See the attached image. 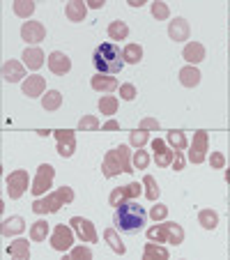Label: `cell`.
<instances>
[{
    "label": "cell",
    "instance_id": "45",
    "mask_svg": "<svg viewBox=\"0 0 230 260\" xmlns=\"http://www.w3.org/2000/svg\"><path fill=\"white\" fill-rule=\"evenodd\" d=\"M173 152H175L173 154V164H171L173 171H182V168H184V157H182L180 150H173Z\"/></svg>",
    "mask_w": 230,
    "mask_h": 260
},
{
    "label": "cell",
    "instance_id": "37",
    "mask_svg": "<svg viewBox=\"0 0 230 260\" xmlns=\"http://www.w3.org/2000/svg\"><path fill=\"white\" fill-rule=\"evenodd\" d=\"M147 240H150V242H157V244H159V242H168L166 240V228H163V223H161V226H152L150 231H147Z\"/></svg>",
    "mask_w": 230,
    "mask_h": 260
},
{
    "label": "cell",
    "instance_id": "22",
    "mask_svg": "<svg viewBox=\"0 0 230 260\" xmlns=\"http://www.w3.org/2000/svg\"><path fill=\"white\" fill-rule=\"evenodd\" d=\"M7 253L14 260H28L30 258V246L28 240H14L10 246H7Z\"/></svg>",
    "mask_w": 230,
    "mask_h": 260
},
{
    "label": "cell",
    "instance_id": "41",
    "mask_svg": "<svg viewBox=\"0 0 230 260\" xmlns=\"http://www.w3.org/2000/svg\"><path fill=\"white\" fill-rule=\"evenodd\" d=\"M152 16L159 19V21H163V19L171 16V10H168L166 3H152Z\"/></svg>",
    "mask_w": 230,
    "mask_h": 260
},
{
    "label": "cell",
    "instance_id": "13",
    "mask_svg": "<svg viewBox=\"0 0 230 260\" xmlns=\"http://www.w3.org/2000/svg\"><path fill=\"white\" fill-rule=\"evenodd\" d=\"M90 85H92V90H97V92L111 94L113 90H118V79L111 76V74H97V76H92Z\"/></svg>",
    "mask_w": 230,
    "mask_h": 260
},
{
    "label": "cell",
    "instance_id": "17",
    "mask_svg": "<svg viewBox=\"0 0 230 260\" xmlns=\"http://www.w3.org/2000/svg\"><path fill=\"white\" fill-rule=\"evenodd\" d=\"M182 55H184L186 62L198 64L201 60H205V46H203L201 42H189V44L184 46V51H182Z\"/></svg>",
    "mask_w": 230,
    "mask_h": 260
},
{
    "label": "cell",
    "instance_id": "24",
    "mask_svg": "<svg viewBox=\"0 0 230 260\" xmlns=\"http://www.w3.org/2000/svg\"><path fill=\"white\" fill-rule=\"evenodd\" d=\"M60 104H62V94L58 90H49L46 94H42V106L44 111H58Z\"/></svg>",
    "mask_w": 230,
    "mask_h": 260
},
{
    "label": "cell",
    "instance_id": "16",
    "mask_svg": "<svg viewBox=\"0 0 230 260\" xmlns=\"http://www.w3.org/2000/svg\"><path fill=\"white\" fill-rule=\"evenodd\" d=\"M25 72H23V64L16 62V60H10V62L3 64V79L10 81V83H19V81H25L23 79Z\"/></svg>",
    "mask_w": 230,
    "mask_h": 260
},
{
    "label": "cell",
    "instance_id": "1",
    "mask_svg": "<svg viewBox=\"0 0 230 260\" xmlns=\"http://www.w3.org/2000/svg\"><path fill=\"white\" fill-rule=\"evenodd\" d=\"M145 219L147 212L136 201H124L122 205L115 207V214H113V223L120 233H138L145 223Z\"/></svg>",
    "mask_w": 230,
    "mask_h": 260
},
{
    "label": "cell",
    "instance_id": "2",
    "mask_svg": "<svg viewBox=\"0 0 230 260\" xmlns=\"http://www.w3.org/2000/svg\"><path fill=\"white\" fill-rule=\"evenodd\" d=\"M92 64L97 69V74H118L124 67V55L120 51V46H115L113 42H104L94 49L92 53Z\"/></svg>",
    "mask_w": 230,
    "mask_h": 260
},
{
    "label": "cell",
    "instance_id": "32",
    "mask_svg": "<svg viewBox=\"0 0 230 260\" xmlns=\"http://www.w3.org/2000/svg\"><path fill=\"white\" fill-rule=\"evenodd\" d=\"M104 237H106V242H108V244H111V249L115 251V253H120V255H122L124 251H127V246H124L122 242H120L118 233L113 231V228H108V231H104Z\"/></svg>",
    "mask_w": 230,
    "mask_h": 260
},
{
    "label": "cell",
    "instance_id": "48",
    "mask_svg": "<svg viewBox=\"0 0 230 260\" xmlns=\"http://www.w3.org/2000/svg\"><path fill=\"white\" fill-rule=\"evenodd\" d=\"M88 7H92V10H102L104 0H88Z\"/></svg>",
    "mask_w": 230,
    "mask_h": 260
},
{
    "label": "cell",
    "instance_id": "38",
    "mask_svg": "<svg viewBox=\"0 0 230 260\" xmlns=\"http://www.w3.org/2000/svg\"><path fill=\"white\" fill-rule=\"evenodd\" d=\"M79 129L81 132H97L99 129V120L94 118V115H83L79 122Z\"/></svg>",
    "mask_w": 230,
    "mask_h": 260
},
{
    "label": "cell",
    "instance_id": "46",
    "mask_svg": "<svg viewBox=\"0 0 230 260\" xmlns=\"http://www.w3.org/2000/svg\"><path fill=\"white\" fill-rule=\"evenodd\" d=\"M210 164H212V168H223V164H225V157L221 152H212V157H210Z\"/></svg>",
    "mask_w": 230,
    "mask_h": 260
},
{
    "label": "cell",
    "instance_id": "25",
    "mask_svg": "<svg viewBox=\"0 0 230 260\" xmlns=\"http://www.w3.org/2000/svg\"><path fill=\"white\" fill-rule=\"evenodd\" d=\"M46 235H49V223L44 219L35 221L32 226H30V240L32 242H44Z\"/></svg>",
    "mask_w": 230,
    "mask_h": 260
},
{
    "label": "cell",
    "instance_id": "15",
    "mask_svg": "<svg viewBox=\"0 0 230 260\" xmlns=\"http://www.w3.org/2000/svg\"><path fill=\"white\" fill-rule=\"evenodd\" d=\"M152 150H154V161H157V166H171L173 164V150H168L166 143L159 141V138H154L152 141Z\"/></svg>",
    "mask_w": 230,
    "mask_h": 260
},
{
    "label": "cell",
    "instance_id": "14",
    "mask_svg": "<svg viewBox=\"0 0 230 260\" xmlns=\"http://www.w3.org/2000/svg\"><path fill=\"white\" fill-rule=\"evenodd\" d=\"M49 69L53 74H67L69 69H72V60H69L67 53H62V51H53V53L49 55Z\"/></svg>",
    "mask_w": 230,
    "mask_h": 260
},
{
    "label": "cell",
    "instance_id": "19",
    "mask_svg": "<svg viewBox=\"0 0 230 260\" xmlns=\"http://www.w3.org/2000/svg\"><path fill=\"white\" fill-rule=\"evenodd\" d=\"M85 12H88V5H85V3H81V0H72V3H67V7H64L67 19L74 21V23L83 21L85 19Z\"/></svg>",
    "mask_w": 230,
    "mask_h": 260
},
{
    "label": "cell",
    "instance_id": "4",
    "mask_svg": "<svg viewBox=\"0 0 230 260\" xmlns=\"http://www.w3.org/2000/svg\"><path fill=\"white\" fill-rule=\"evenodd\" d=\"M74 201V191L72 187L62 184L55 193H49V196H40L32 203V212L35 214H51V212H58L62 205H69Z\"/></svg>",
    "mask_w": 230,
    "mask_h": 260
},
{
    "label": "cell",
    "instance_id": "44",
    "mask_svg": "<svg viewBox=\"0 0 230 260\" xmlns=\"http://www.w3.org/2000/svg\"><path fill=\"white\" fill-rule=\"evenodd\" d=\"M136 88H134L132 83H124V85H120V97L124 99V102H132L134 97H136Z\"/></svg>",
    "mask_w": 230,
    "mask_h": 260
},
{
    "label": "cell",
    "instance_id": "31",
    "mask_svg": "<svg viewBox=\"0 0 230 260\" xmlns=\"http://www.w3.org/2000/svg\"><path fill=\"white\" fill-rule=\"evenodd\" d=\"M143 258H145V260H152V258H161V260H166V258H168V251L163 249V246H157V242H147Z\"/></svg>",
    "mask_w": 230,
    "mask_h": 260
},
{
    "label": "cell",
    "instance_id": "28",
    "mask_svg": "<svg viewBox=\"0 0 230 260\" xmlns=\"http://www.w3.org/2000/svg\"><path fill=\"white\" fill-rule=\"evenodd\" d=\"M163 228H166V240L171 242V244H182V242H184V231H182V226H177V223H163Z\"/></svg>",
    "mask_w": 230,
    "mask_h": 260
},
{
    "label": "cell",
    "instance_id": "10",
    "mask_svg": "<svg viewBox=\"0 0 230 260\" xmlns=\"http://www.w3.org/2000/svg\"><path fill=\"white\" fill-rule=\"evenodd\" d=\"M72 228L74 233L79 235V240L83 242H97V231H94V223L83 216H74L72 219Z\"/></svg>",
    "mask_w": 230,
    "mask_h": 260
},
{
    "label": "cell",
    "instance_id": "36",
    "mask_svg": "<svg viewBox=\"0 0 230 260\" xmlns=\"http://www.w3.org/2000/svg\"><path fill=\"white\" fill-rule=\"evenodd\" d=\"M120 189H122L124 201H136V198L141 196V184H138V182H129V184H124V187H120Z\"/></svg>",
    "mask_w": 230,
    "mask_h": 260
},
{
    "label": "cell",
    "instance_id": "40",
    "mask_svg": "<svg viewBox=\"0 0 230 260\" xmlns=\"http://www.w3.org/2000/svg\"><path fill=\"white\" fill-rule=\"evenodd\" d=\"M147 138H150V136H147L145 129H136V132H132V136H129V143H132V145L138 150V147H143L147 143Z\"/></svg>",
    "mask_w": 230,
    "mask_h": 260
},
{
    "label": "cell",
    "instance_id": "49",
    "mask_svg": "<svg viewBox=\"0 0 230 260\" xmlns=\"http://www.w3.org/2000/svg\"><path fill=\"white\" fill-rule=\"evenodd\" d=\"M120 124H118V120H108V122H104L102 124V129H118Z\"/></svg>",
    "mask_w": 230,
    "mask_h": 260
},
{
    "label": "cell",
    "instance_id": "26",
    "mask_svg": "<svg viewBox=\"0 0 230 260\" xmlns=\"http://www.w3.org/2000/svg\"><path fill=\"white\" fill-rule=\"evenodd\" d=\"M198 221H201V226L205 228V231H214L216 223H219V214H216L214 210H201Z\"/></svg>",
    "mask_w": 230,
    "mask_h": 260
},
{
    "label": "cell",
    "instance_id": "23",
    "mask_svg": "<svg viewBox=\"0 0 230 260\" xmlns=\"http://www.w3.org/2000/svg\"><path fill=\"white\" fill-rule=\"evenodd\" d=\"M180 83L184 85V88H196L198 83H201V72H198L196 67H184L180 69Z\"/></svg>",
    "mask_w": 230,
    "mask_h": 260
},
{
    "label": "cell",
    "instance_id": "18",
    "mask_svg": "<svg viewBox=\"0 0 230 260\" xmlns=\"http://www.w3.org/2000/svg\"><path fill=\"white\" fill-rule=\"evenodd\" d=\"M168 35H171L173 42H184V40H189V23H186V19H175V21H171V25H168Z\"/></svg>",
    "mask_w": 230,
    "mask_h": 260
},
{
    "label": "cell",
    "instance_id": "35",
    "mask_svg": "<svg viewBox=\"0 0 230 260\" xmlns=\"http://www.w3.org/2000/svg\"><path fill=\"white\" fill-rule=\"evenodd\" d=\"M32 12H35V3H30V0H16L14 3V14L16 16H25V19H28Z\"/></svg>",
    "mask_w": 230,
    "mask_h": 260
},
{
    "label": "cell",
    "instance_id": "9",
    "mask_svg": "<svg viewBox=\"0 0 230 260\" xmlns=\"http://www.w3.org/2000/svg\"><path fill=\"white\" fill-rule=\"evenodd\" d=\"M205 157H207V132H196L189 147V161L201 164L205 161Z\"/></svg>",
    "mask_w": 230,
    "mask_h": 260
},
{
    "label": "cell",
    "instance_id": "5",
    "mask_svg": "<svg viewBox=\"0 0 230 260\" xmlns=\"http://www.w3.org/2000/svg\"><path fill=\"white\" fill-rule=\"evenodd\" d=\"M53 177H55V171L51 164H42L40 168H37V175H35V182L32 187H30V191H32V196H44L46 191L51 189V184H53Z\"/></svg>",
    "mask_w": 230,
    "mask_h": 260
},
{
    "label": "cell",
    "instance_id": "43",
    "mask_svg": "<svg viewBox=\"0 0 230 260\" xmlns=\"http://www.w3.org/2000/svg\"><path fill=\"white\" fill-rule=\"evenodd\" d=\"M168 216V207L166 205H152V210H150V219H154V221H163Z\"/></svg>",
    "mask_w": 230,
    "mask_h": 260
},
{
    "label": "cell",
    "instance_id": "7",
    "mask_svg": "<svg viewBox=\"0 0 230 260\" xmlns=\"http://www.w3.org/2000/svg\"><path fill=\"white\" fill-rule=\"evenodd\" d=\"M7 193H10L12 201H16V198H21L25 193V189H28V171H14L7 175Z\"/></svg>",
    "mask_w": 230,
    "mask_h": 260
},
{
    "label": "cell",
    "instance_id": "29",
    "mask_svg": "<svg viewBox=\"0 0 230 260\" xmlns=\"http://www.w3.org/2000/svg\"><path fill=\"white\" fill-rule=\"evenodd\" d=\"M99 113H104V115L118 113V97H113V94H106V97L99 99Z\"/></svg>",
    "mask_w": 230,
    "mask_h": 260
},
{
    "label": "cell",
    "instance_id": "34",
    "mask_svg": "<svg viewBox=\"0 0 230 260\" xmlns=\"http://www.w3.org/2000/svg\"><path fill=\"white\" fill-rule=\"evenodd\" d=\"M143 184H145L147 201H157V198H159V184H157V180H154L152 175H145V177H143Z\"/></svg>",
    "mask_w": 230,
    "mask_h": 260
},
{
    "label": "cell",
    "instance_id": "39",
    "mask_svg": "<svg viewBox=\"0 0 230 260\" xmlns=\"http://www.w3.org/2000/svg\"><path fill=\"white\" fill-rule=\"evenodd\" d=\"M134 168H138V171H143V168H147V164H150V157H147V152L143 150V147H138L136 152H134Z\"/></svg>",
    "mask_w": 230,
    "mask_h": 260
},
{
    "label": "cell",
    "instance_id": "42",
    "mask_svg": "<svg viewBox=\"0 0 230 260\" xmlns=\"http://www.w3.org/2000/svg\"><path fill=\"white\" fill-rule=\"evenodd\" d=\"M67 258L69 260H81V258L90 260V258H92V251H90L88 246H76V249H72V253H69Z\"/></svg>",
    "mask_w": 230,
    "mask_h": 260
},
{
    "label": "cell",
    "instance_id": "21",
    "mask_svg": "<svg viewBox=\"0 0 230 260\" xmlns=\"http://www.w3.org/2000/svg\"><path fill=\"white\" fill-rule=\"evenodd\" d=\"M25 223L21 216H10V219L3 221V226H0V233H3V237H10V235H19V233H23Z\"/></svg>",
    "mask_w": 230,
    "mask_h": 260
},
{
    "label": "cell",
    "instance_id": "6",
    "mask_svg": "<svg viewBox=\"0 0 230 260\" xmlns=\"http://www.w3.org/2000/svg\"><path fill=\"white\" fill-rule=\"evenodd\" d=\"M51 246L55 251H69L74 246V228L64 226V223L55 226L51 233Z\"/></svg>",
    "mask_w": 230,
    "mask_h": 260
},
{
    "label": "cell",
    "instance_id": "8",
    "mask_svg": "<svg viewBox=\"0 0 230 260\" xmlns=\"http://www.w3.org/2000/svg\"><path fill=\"white\" fill-rule=\"evenodd\" d=\"M44 37H46V28L40 21H25L21 25V40L25 44H40V42H44Z\"/></svg>",
    "mask_w": 230,
    "mask_h": 260
},
{
    "label": "cell",
    "instance_id": "11",
    "mask_svg": "<svg viewBox=\"0 0 230 260\" xmlns=\"http://www.w3.org/2000/svg\"><path fill=\"white\" fill-rule=\"evenodd\" d=\"M55 141H58V154L60 157H72L76 150V136L69 129H60L55 132Z\"/></svg>",
    "mask_w": 230,
    "mask_h": 260
},
{
    "label": "cell",
    "instance_id": "27",
    "mask_svg": "<svg viewBox=\"0 0 230 260\" xmlns=\"http://www.w3.org/2000/svg\"><path fill=\"white\" fill-rule=\"evenodd\" d=\"M122 55H124V62L129 64H138L143 60V49L138 44H127L122 49Z\"/></svg>",
    "mask_w": 230,
    "mask_h": 260
},
{
    "label": "cell",
    "instance_id": "20",
    "mask_svg": "<svg viewBox=\"0 0 230 260\" xmlns=\"http://www.w3.org/2000/svg\"><path fill=\"white\" fill-rule=\"evenodd\" d=\"M21 58L28 64V69H40L42 64H44V53H42V49H37V46H28Z\"/></svg>",
    "mask_w": 230,
    "mask_h": 260
},
{
    "label": "cell",
    "instance_id": "47",
    "mask_svg": "<svg viewBox=\"0 0 230 260\" xmlns=\"http://www.w3.org/2000/svg\"><path fill=\"white\" fill-rule=\"evenodd\" d=\"M141 129H145V132H147V129H159V122H157V120H152V118H145L141 122Z\"/></svg>",
    "mask_w": 230,
    "mask_h": 260
},
{
    "label": "cell",
    "instance_id": "50",
    "mask_svg": "<svg viewBox=\"0 0 230 260\" xmlns=\"http://www.w3.org/2000/svg\"><path fill=\"white\" fill-rule=\"evenodd\" d=\"M127 3H129V5H132V7H141L143 3H145V0H127Z\"/></svg>",
    "mask_w": 230,
    "mask_h": 260
},
{
    "label": "cell",
    "instance_id": "12",
    "mask_svg": "<svg viewBox=\"0 0 230 260\" xmlns=\"http://www.w3.org/2000/svg\"><path fill=\"white\" fill-rule=\"evenodd\" d=\"M21 90H23V94H28V97H40V94H44V90H46L44 76H40V74L25 76V81L21 83Z\"/></svg>",
    "mask_w": 230,
    "mask_h": 260
},
{
    "label": "cell",
    "instance_id": "3",
    "mask_svg": "<svg viewBox=\"0 0 230 260\" xmlns=\"http://www.w3.org/2000/svg\"><path fill=\"white\" fill-rule=\"evenodd\" d=\"M132 159H129V147L127 145H120V147H113L108 150L106 157H104V164H102V173L106 177H115L120 173H134Z\"/></svg>",
    "mask_w": 230,
    "mask_h": 260
},
{
    "label": "cell",
    "instance_id": "33",
    "mask_svg": "<svg viewBox=\"0 0 230 260\" xmlns=\"http://www.w3.org/2000/svg\"><path fill=\"white\" fill-rule=\"evenodd\" d=\"M168 143H171L173 150H186L189 147V141H186L184 132H168Z\"/></svg>",
    "mask_w": 230,
    "mask_h": 260
},
{
    "label": "cell",
    "instance_id": "30",
    "mask_svg": "<svg viewBox=\"0 0 230 260\" xmlns=\"http://www.w3.org/2000/svg\"><path fill=\"white\" fill-rule=\"evenodd\" d=\"M129 35V28L124 21H113L111 25H108V37L111 40H124Z\"/></svg>",
    "mask_w": 230,
    "mask_h": 260
}]
</instances>
